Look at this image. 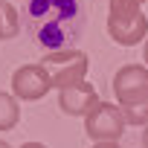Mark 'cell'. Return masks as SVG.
Masks as SVG:
<instances>
[{
  "instance_id": "9c48e42d",
  "label": "cell",
  "mask_w": 148,
  "mask_h": 148,
  "mask_svg": "<svg viewBox=\"0 0 148 148\" xmlns=\"http://www.w3.org/2000/svg\"><path fill=\"white\" fill-rule=\"evenodd\" d=\"M18 9L9 0H0V41H9L18 35Z\"/></svg>"
},
{
  "instance_id": "30bf717a",
  "label": "cell",
  "mask_w": 148,
  "mask_h": 148,
  "mask_svg": "<svg viewBox=\"0 0 148 148\" xmlns=\"http://www.w3.org/2000/svg\"><path fill=\"white\" fill-rule=\"evenodd\" d=\"M122 116H125V122L128 125H148V102H142V105H128V108H122Z\"/></svg>"
},
{
  "instance_id": "52a82bcc",
  "label": "cell",
  "mask_w": 148,
  "mask_h": 148,
  "mask_svg": "<svg viewBox=\"0 0 148 148\" xmlns=\"http://www.w3.org/2000/svg\"><path fill=\"white\" fill-rule=\"evenodd\" d=\"M96 102H99V93L87 82H79V84H70V87L58 90V108L67 116H87L96 108Z\"/></svg>"
},
{
  "instance_id": "4fadbf2b",
  "label": "cell",
  "mask_w": 148,
  "mask_h": 148,
  "mask_svg": "<svg viewBox=\"0 0 148 148\" xmlns=\"http://www.w3.org/2000/svg\"><path fill=\"white\" fill-rule=\"evenodd\" d=\"M142 61H145V67H148V38H145V47H142Z\"/></svg>"
},
{
  "instance_id": "7a4b0ae2",
  "label": "cell",
  "mask_w": 148,
  "mask_h": 148,
  "mask_svg": "<svg viewBox=\"0 0 148 148\" xmlns=\"http://www.w3.org/2000/svg\"><path fill=\"white\" fill-rule=\"evenodd\" d=\"M108 6V35L119 47H134L148 38V18L139 9V0H110Z\"/></svg>"
},
{
  "instance_id": "8fae6325",
  "label": "cell",
  "mask_w": 148,
  "mask_h": 148,
  "mask_svg": "<svg viewBox=\"0 0 148 148\" xmlns=\"http://www.w3.org/2000/svg\"><path fill=\"white\" fill-rule=\"evenodd\" d=\"M90 148H119V142H96V145H90Z\"/></svg>"
},
{
  "instance_id": "ba28073f",
  "label": "cell",
  "mask_w": 148,
  "mask_h": 148,
  "mask_svg": "<svg viewBox=\"0 0 148 148\" xmlns=\"http://www.w3.org/2000/svg\"><path fill=\"white\" fill-rule=\"evenodd\" d=\"M21 122V105L12 93L0 90V131H9Z\"/></svg>"
},
{
  "instance_id": "9a60e30c",
  "label": "cell",
  "mask_w": 148,
  "mask_h": 148,
  "mask_svg": "<svg viewBox=\"0 0 148 148\" xmlns=\"http://www.w3.org/2000/svg\"><path fill=\"white\" fill-rule=\"evenodd\" d=\"M0 148H12V145H9V142H6V139H0Z\"/></svg>"
},
{
  "instance_id": "5bb4252c",
  "label": "cell",
  "mask_w": 148,
  "mask_h": 148,
  "mask_svg": "<svg viewBox=\"0 0 148 148\" xmlns=\"http://www.w3.org/2000/svg\"><path fill=\"white\" fill-rule=\"evenodd\" d=\"M142 148H148V125H145V131H142Z\"/></svg>"
},
{
  "instance_id": "2e32d148",
  "label": "cell",
  "mask_w": 148,
  "mask_h": 148,
  "mask_svg": "<svg viewBox=\"0 0 148 148\" xmlns=\"http://www.w3.org/2000/svg\"><path fill=\"white\" fill-rule=\"evenodd\" d=\"M139 3H145V0H139Z\"/></svg>"
},
{
  "instance_id": "3957f363",
  "label": "cell",
  "mask_w": 148,
  "mask_h": 148,
  "mask_svg": "<svg viewBox=\"0 0 148 148\" xmlns=\"http://www.w3.org/2000/svg\"><path fill=\"white\" fill-rule=\"evenodd\" d=\"M52 79V87L64 90L70 84L87 82V70H90V58L82 49H61V52H47L41 61Z\"/></svg>"
},
{
  "instance_id": "8992f818",
  "label": "cell",
  "mask_w": 148,
  "mask_h": 148,
  "mask_svg": "<svg viewBox=\"0 0 148 148\" xmlns=\"http://www.w3.org/2000/svg\"><path fill=\"white\" fill-rule=\"evenodd\" d=\"M12 90H15V99L38 102L52 90V79H49L44 64H23L12 76Z\"/></svg>"
},
{
  "instance_id": "277c9868",
  "label": "cell",
  "mask_w": 148,
  "mask_h": 148,
  "mask_svg": "<svg viewBox=\"0 0 148 148\" xmlns=\"http://www.w3.org/2000/svg\"><path fill=\"white\" fill-rule=\"evenodd\" d=\"M125 116H122V108L119 105H110V102H96V108L84 116V134L96 142H116L122 134H125Z\"/></svg>"
},
{
  "instance_id": "5b68a950",
  "label": "cell",
  "mask_w": 148,
  "mask_h": 148,
  "mask_svg": "<svg viewBox=\"0 0 148 148\" xmlns=\"http://www.w3.org/2000/svg\"><path fill=\"white\" fill-rule=\"evenodd\" d=\"M113 96L119 108L148 102V67L145 64H125L113 76Z\"/></svg>"
},
{
  "instance_id": "7c38bea8",
  "label": "cell",
  "mask_w": 148,
  "mask_h": 148,
  "mask_svg": "<svg viewBox=\"0 0 148 148\" xmlns=\"http://www.w3.org/2000/svg\"><path fill=\"white\" fill-rule=\"evenodd\" d=\"M21 148H47V145H44V142H23Z\"/></svg>"
},
{
  "instance_id": "6da1fadb",
  "label": "cell",
  "mask_w": 148,
  "mask_h": 148,
  "mask_svg": "<svg viewBox=\"0 0 148 148\" xmlns=\"http://www.w3.org/2000/svg\"><path fill=\"white\" fill-rule=\"evenodd\" d=\"M21 15L32 44L47 52L73 49L87 23L82 0H26Z\"/></svg>"
}]
</instances>
